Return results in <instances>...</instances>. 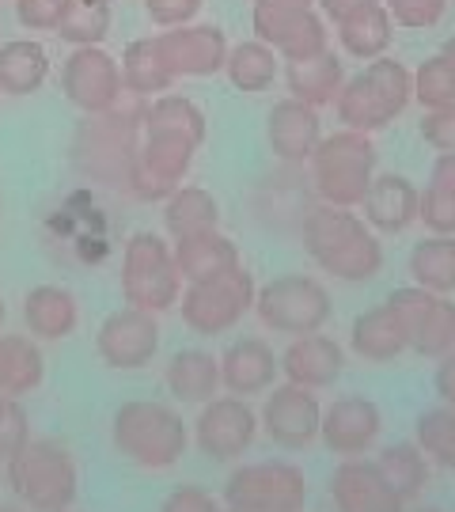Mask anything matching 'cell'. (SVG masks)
<instances>
[{"label":"cell","mask_w":455,"mask_h":512,"mask_svg":"<svg viewBox=\"0 0 455 512\" xmlns=\"http://www.w3.org/2000/svg\"><path fill=\"white\" fill-rule=\"evenodd\" d=\"M387 16L395 27H406V31H429L437 27L448 0H383Z\"/></svg>","instance_id":"cell-42"},{"label":"cell","mask_w":455,"mask_h":512,"mask_svg":"<svg viewBox=\"0 0 455 512\" xmlns=\"http://www.w3.org/2000/svg\"><path fill=\"white\" fill-rule=\"evenodd\" d=\"M156 50L164 57L167 73L182 76H217L228 57V38L213 23H186L156 35Z\"/></svg>","instance_id":"cell-17"},{"label":"cell","mask_w":455,"mask_h":512,"mask_svg":"<svg viewBox=\"0 0 455 512\" xmlns=\"http://www.w3.org/2000/svg\"><path fill=\"white\" fill-rule=\"evenodd\" d=\"M429 183L440 186V190H448V194H455V152H440L433 171H429Z\"/></svg>","instance_id":"cell-50"},{"label":"cell","mask_w":455,"mask_h":512,"mask_svg":"<svg viewBox=\"0 0 455 512\" xmlns=\"http://www.w3.org/2000/svg\"><path fill=\"white\" fill-rule=\"evenodd\" d=\"M433 387H437V395L444 399V406H455V349L440 357L437 376H433Z\"/></svg>","instance_id":"cell-49"},{"label":"cell","mask_w":455,"mask_h":512,"mask_svg":"<svg viewBox=\"0 0 455 512\" xmlns=\"http://www.w3.org/2000/svg\"><path fill=\"white\" fill-rule=\"evenodd\" d=\"M277 69H281L277 50L266 46V42H258V38L228 46V57H224V73L232 80V88L247 95L266 92L273 80H277Z\"/></svg>","instance_id":"cell-35"},{"label":"cell","mask_w":455,"mask_h":512,"mask_svg":"<svg viewBox=\"0 0 455 512\" xmlns=\"http://www.w3.org/2000/svg\"><path fill=\"white\" fill-rule=\"evenodd\" d=\"M414 76V99H418L425 110H440V107H455V69L448 65V57L437 54L429 61H421Z\"/></svg>","instance_id":"cell-40"},{"label":"cell","mask_w":455,"mask_h":512,"mask_svg":"<svg viewBox=\"0 0 455 512\" xmlns=\"http://www.w3.org/2000/svg\"><path fill=\"white\" fill-rule=\"evenodd\" d=\"M4 475L27 512L73 509L80 494V471H76L73 452L46 437L27 440L16 456L4 459Z\"/></svg>","instance_id":"cell-5"},{"label":"cell","mask_w":455,"mask_h":512,"mask_svg":"<svg viewBox=\"0 0 455 512\" xmlns=\"http://www.w3.org/2000/svg\"><path fill=\"white\" fill-rule=\"evenodd\" d=\"M255 293L258 285L247 266H236V270L209 277V281H194L179 296L182 323L194 330V334H201V338L228 334L232 327L243 323L247 311H255Z\"/></svg>","instance_id":"cell-10"},{"label":"cell","mask_w":455,"mask_h":512,"mask_svg":"<svg viewBox=\"0 0 455 512\" xmlns=\"http://www.w3.org/2000/svg\"><path fill=\"white\" fill-rule=\"evenodd\" d=\"M122 296L133 308L152 315L175 308L182 296V277L171 255V243L156 232H133L122 255Z\"/></svg>","instance_id":"cell-8"},{"label":"cell","mask_w":455,"mask_h":512,"mask_svg":"<svg viewBox=\"0 0 455 512\" xmlns=\"http://www.w3.org/2000/svg\"><path fill=\"white\" fill-rule=\"evenodd\" d=\"M349 342H353V353L364 357L368 365H387V361H395L399 353L410 349L406 327H402L399 311L391 304H380V308L357 315L353 330H349Z\"/></svg>","instance_id":"cell-26"},{"label":"cell","mask_w":455,"mask_h":512,"mask_svg":"<svg viewBox=\"0 0 455 512\" xmlns=\"http://www.w3.org/2000/svg\"><path fill=\"white\" fill-rule=\"evenodd\" d=\"M414 99V76L395 57H372L364 65V73L342 84V92L334 99L338 122L357 133H376L391 126L402 110Z\"/></svg>","instance_id":"cell-6"},{"label":"cell","mask_w":455,"mask_h":512,"mask_svg":"<svg viewBox=\"0 0 455 512\" xmlns=\"http://www.w3.org/2000/svg\"><path fill=\"white\" fill-rule=\"evenodd\" d=\"M387 304L399 311L402 327H406V338H410V349L418 357H429V361H440L444 353L455 349V304L452 296H437L429 289H395L387 296Z\"/></svg>","instance_id":"cell-12"},{"label":"cell","mask_w":455,"mask_h":512,"mask_svg":"<svg viewBox=\"0 0 455 512\" xmlns=\"http://www.w3.org/2000/svg\"><path fill=\"white\" fill-rule=\"evenodd\" d=\"M145 103L137 95H122V103L103 114H84L73 133V164L91 183L107 190H126L129 171L141 148V118Z\"/></svg>","instance_id":"cell-2"},{"label":"cell","mask_w":455,"mask_h":512,"mask_svg":"<svg viewBox=\"0 0 455 512\" xmlns=\"http://www.w3.org/2000/svg\"><path fill=\"white\" fill-rule=\"evenodd\" d=\"M171 255H175V266H179V277L186 285L194 281H209V277H220L228 270L243 266V255L232 239L224 232H201V236L190 239H175L171 243Z\"/></svg>","instance_id":"cell-25"},{"label":"cell","mask_w":455,"mask_h":512,"mask_svg":"<svg viewBox=\"0 0 455 512\" xmlns=\"http://www.w3.org/2000/svg\"><path fill=\"white\" fill-rule=\"evenodd\" d=\"M118 69H122L126 92L137 95V99H156V95L171 92V84H175V76L167 73L164 57L156 50V38H137V42H129L122 61H118Z\"/></svg>","instance_id":"cell-34"},{"label":"cell","mask_w":455,"mask_h":512,"mask_svg":"<svg viewBox=\"0 0 455 512\" xmlns=\"http://www.w3.org/2000/svg\"><path fill=\"white\" fill-rule=\"evenodd\" d=\"M277 361H281L285 384L308 387V391L334 387L342 380V372H346V353H342V346H338L334 338H327L323 330L292 338L289 349H285Z\"/></svg>","instance_id":"cell-19"},{"label":"cell","mask_w":455,"mask_h":512,"mask_svg":"<svg viewBox=\"0 0 455 512\" xmlns=\"http://www.w3.org/2000/svg\"><path fill=\"white\" fill-rule=\"evenodd\" d=\"M46 380V357L27 334H0V395H31Z\"/></svg>","instance_id":"cell-31"},{"label":"cell","mask_w":455,"mask_h":512,"mask_svg":"<svg viewBox=\"0 0 455 512\" xmlns=\"http://www.w3.org/2000/svg\"><path fill=\"white\" fill-rule=\"evenodd\" d=\"M0 323H4V296H0Z\"/></svg>","instance_id":"cell-55"},{"label":"cell","mask_w":455,"mask_h":512,"mask_svg":"<svg viewBox=\"0 0 455 512\" xmlns=\"http://www.w3.org/2000/svg\"><path fill=\"white\" fill-rule=\"evenodd\" d=\"M330 501L338 512H406V501L383 482L376 463L368 459H342L330 475Z\"/></svg>","instance_id":"cell-21"},{"label":"cell","mask_w":455,"mask_h":512,"mask_svg":"<svg viewBox=\"0 0 455 512\" xmlns=\"http://www.w3.org/2000/svg\"><path fill=\"white\" fill-rule=\"evenodd\" d=\"M167 391L190 406H205L220 391V361L205 349H179L167 361Z\"/></svg>","instance_id":"cell-27"},{"label":"cell","mask_w":455,"mask_h":512,"mask_svg":"<svg viewBox=\"0 0 455 512\" xmlns=\"http://www.w3.org/2000/svg\"><path fill=\"white\" fill-rule=\"evenodd\" d=\"M414 433H418V444L421 452L429 459H437L440 467H448L455 471V406H437V410H425L414 425Z\"/></svg>","instance_id":"cell-38"},{"label":"cell","mask_w":455,"mask_h":512,"mask_svg":"<svg viewBox=\"0 0 455 512\" xmlns=\"http://www.w3.org/2000/svg\"><path fill=\"white\" fill-rule=\"evenodd\" d=\"M69 0H16V19L27 31H57Z\"/></svg>","instance_id":"cell-45"},{"label":"cell","mask_w":455,"mask_h":512,"mask_svg":"<svg viewBox=\"0 0 455 512\" xmlns=\"http://www.w3.org/2000/svg\"><path fill=\"white\" fill-rule=\"evenodd\" d=\"M266 141L270 152L289 167H304L311 160L315 145L323 141V122L319 110L300 103V99H281L273 103L270 118H266Z\"/></svg>","instance_id":"cell-20"},{"label":"cell","mask_w":455,"mask_h":512,"mask_svg":"<svg viewBox=\"0 0 455 512\" xmlns=\"http://www.w3.org/2000/svg\"><path fill=\"white\" fill-rule=\"evenodd\" d=\"M224 505L232 512H304L308 475L289 459L243 463L224 482Z\"/></svg>","instance_id":"cell-9"},{"label":"cell","mask_w":455,"mask_h":512,"mask_svg":"<svg viewBox=\"0 0 455 512\" xmlns=\"http://www.w3.org/2000/svg\"><path fill=\"white\" fill-rule=\"evenodd\" d=\"M61 512H76V509H61Z\"/></svg>","instance_id":"cell-56"},{"label":"cell","mask_w":455,"mask_h":512,"mask_svg":"<svg viewBox=\"0 0 455 512\" xmlns=\"http://www.w3.org/2000/svg\"><path fill=\"white\" fill-rule=\"evenodd\" d=\"M418 186L410 183L406 175H376L364 202L357 209H364V224L372 232H406L418 220Z\"/></svg>","instance_id":"cell-23"},{"label":"cell","mask_w":455,"mask_h":512,"mask_svg":"<svg viewBox=\"0 0 455 512\" xmlns=\"http://www.w3.org/2000/svg\"><path fill=\"white\" fill-rule=\"evenodd\" d=\"M308 183L323 198V205L357 209L376 179V145L368 133L342 129L323 137L308 160Z\"/></svg>","instance_id":"cell-7"},{"label":"cell","mask_w":455,"mask_h":512,"mask_svg":"<svg viewBox=\"0 0 455 512\" xmlns=\"http://www.w3.org/2000/svg\"><path fill=\"white\" fill-rule=\"evenodd\" d=\"M418 220L433 236H455V194L429 183L418 198Z\"/></svg>","instance_id":"cell-44"},{"label":"cell","mask_w":455,"mask_h":512,"mask_svg":"<svg viewBox=\"0 0 455 512\" xmlns=\"http://www.w3.org/2000/svg\"><path fill=\"white\" fill-rule=\"evenodd\" d=\"M95 349H99L103 365L114 372H137V368L152 365V357L160 349V323L152 311L126 304L99 323Z\"/></svg>","instance_id":"cell-15"},{"label":"cell","mask_w":455,"mask_h":512,"mask_svg":"<svg viewBox=\"0 0 455 512\" xmlns=\"http://www.w3.org/2000/svg\"><path fill=\"white\" fill-rule=\"evenodd\" d=\"M61 92L84 114L114 110L126 95L122 69L103 46H73V54L61 69Z\"/></svg>","instance_id":"cell-14"},{"label":"cell","mask_w":455,"mask_h":512,"mask_svg":"<svg viewBox=\"0 0 455 512\" xmlns=\"http://www.w3.org/2000/svg\"><path fill=\"white\" fill-rule=\"evenodd\" d=\"M160 512H220V501L201 486H179L164 497Z\"/></svg>","instance_id":"cell-48"},{"label":"cell","mask_w":455,"mask_h":512,"mask_svg":"<svg viewBox=\"0 0 455 512\" xmlns=\"http://www.w3.org/2000/svg\"><path fill=\"white\" fill-rule=\"evenodd\" d=\"M50 76V54L35 38H16L0 46V95H35Z\"/></svg>","instance_id":"cell-30"},{"label":"cell","mask_w":455,"mask_h":512,"mask_svg":"<svg viewBox=\"0 0 455 512\" xmlns=\"http://www.w3.org/2000/svg\"><path fill=\"white\" fill-rule=\"evenodd\" d=\"M164 228L171 243L220 228V202L205 186H175L164 198Z\"/></svg>","instance_id":"cell-29"},{"label":"cell","mask_w":455,"mask_h":512,"mask_svg":"<svg viewBox=\"0 0 455 512\" xmlns=\"http://www.w3.org/2000/svg\"><path fill=\"white\" fill-rule=\"evenodd\" d=\"M0 512H27L19 501H0Z\"/></svg>","instance_id":"cell-53"},{"label":"cell","mask_w":455,"mask_h":512,"mask_svg":"<svg viewBox=\"0 0 455 512\" xmlns=\"http://www.w3.org/2000/svg\"><path fill=\"white\" fill-rule=\"evenodd\" d=\"M319 8H323V16L327 19H346L349 12H357V8H364V4H372V0H315Z\"/></svg>","instance_id":"cell-51"},{"label":"cell","mask_w":455,"mask_h":512,"mask_svg":"<svg viewBox=\"0 0 455 512\" xmlns=\"http://www.w3.org/2000/svg\"><path fill=\"white\" fill-rule=\"evenodd\" d=\"M421 141L437 152H455V107L425 110L421 118Z\"/></svg>","instance_id":"cell-47"},{"label":"cell","mask_w":455,"mask_h":512,"mask_svg":"<svg viewBox=\"0 0 455 512\" xmlns=\"http://www.w3.org/2000/svg\"><path fill=\"white\" fill-rule=\"evenodd\" d=\"M410 277L437 296L455 293V236H429L410 251Z\"/></svg>","instance_id":"cell-36"},{"label":"cell","mask_w":455,"mask_h":512,"mask_svg":"<svg viewBox=\"0 0 455 512\" xmlns=\"http://www.w3.org/2000/svg\"><path fill=\"white\" fill-rule=\"evenodd\" d=\"M273 50H277L281 61H304V57L323 54L327 50V23L315 16V12H308Z\"/></svg>","instance_id":"cell-41"},{"label":"cell","mask_w":455,"mask_h":512,"mask_svg":"<svg viewBox=\"0 0 455 512\" xmlns=\"http://www.w3.org/2000/svg\"><path fill=\"white\" fill-rule=\"evenodd\" d=\"M376 471L383 475V482L399 494V501H418L429 486V456L421 452L414 440H399L380 448V456L372 459Z\"/></svg>","instance_id":"cell-32"},{"label":"cell","mask_w":455,"mask_h":512,"mask_svg":"<svg viewBox=\"0 0 455 512\" xmlns=\"http://www.w3.org/2000/svg\"><path fill=\"white\" fill-rule=\"evenodd\" d=\"M110 440L118 456L129 459L133 467L145 471H167L175 467L186 448H190V425L182 421L179 410L148 399H129L114 410L110 421Z\"/></svg>","instance_id":"cell-4"},{"label":"cell","mask_w":455,"mask_h":512,"mask_svg":"<svg viewBox=\"0 0 455 512\" xmlns=\"http://www.w3.org/2000/svg\"><path fill=\"white\" fill-rule=\"evenodd\" d=\"M220 512H232V509H220Z\"/></svg>","instance_id":"cell-57"},{"label":"cell","mask_w":455,"mask_h":512,"mask_svg":"<svg viewBox=\"0 0 455 512\" xmlns=\"http://www.w3.org/2000/svg\"><path fill=\"white\" fill-rule=\"evenodd\" d=\"M304 251L323 274L338 277V281H372L383 270V247L376 232L357 217L353 209H338V205H315L304 224Z\"/></svg>","instance_id":"cell-3"},{"label":"cell","mask_w":455,"mask_h":512,"mask_svg":"<svg viewBox=\"0 0 455 512\" xmlns=\"http://www.w3.org/2000/svg\"><path fill=\"white\" fill-rule=\"evenodd\" d=\"M391 31H395V23L387 16L383 0H372V4H364L357 12H349L346 19H338V38H342L346 54L361 57V61L387 54Z\"/></svg>","instance_id":"cell-33"},{"label":"cell","mask_w":455,"mask_h":512,"mask_svg":"<svg viewBox=\"0 0 455 512\" xmlns=\"http://www.w3.org/2000/svg\"><path fill=\"white\" fill-rule=\"evenodd\" d=\"M444 57H448V65L455 69V38H448V42H444Z\"/></svg>","instance_id":"cell-52"},{"label":"cell","mask_w":455,"mask_h":512,"mask_svg":"<svg viewBox=\"0 0 455 512\" xmlns=\"http://www.w3.org/2000/svg\"><path fill=\"white\" fill-rule=\"evenodd\" d=\"M258 437V414L251 410L247 399L236 395H220L201 406L198 421H194V444L205 459L213 463H236L251 452Z\"/></svg>","instance_id":"cell-13"},{"label":"cell","mask_w":455,"mask_h":512,"mask_svg":"<svg viewBox=\"0 0 455 512\" xmlns=\"http://www.w3.org/2000/svg\"><path fill=\"white\" fill-rule=\"evenodd\" d=\"M145 12L160 31H171V27L194 23V16L201 12V0H145Z\"/></svg>","instance_id":"cell-46"},{"label":"cell","mask_w":455,"mask_h":512,"mask_svg":"<svg viewBox=\"0 0 455 512\" xmlns=\"http://www.w3.org/2000/svg\"><path fill=\"white\" fill-rule=\"evenodd\" d=\"M383 429V414L380 406L364 395H342L323 410V421H319V437L327 444L334 456L342 459H357L364 452L376 448Z\"/></svg>","instance_id":"cell-18"},{"label":"cell","mask_w":455,"mask_h":512,"mask_svg":"<svg viewBox=\"0 0 455 512\" xmlns=\"http://www.w3.org/2000/svg\"><path fill=\"white\" fill-rule=\"evenodd\" d=\"M414 512H444V509H433V505H425V509H414Z\"/></svg>","instance_id":"cell-54"},{"label":"cell","mask_w":455,"mask_h":512,"mask_svg":"<svg viewBox=\"0 0 455 512\" xmlns=\"http://www.w3.org/2000/svg\"><path fill=\"white\" fill-rule=\"evenodd\" d=\"M57 35L69 46H99L110 35V4L107 0H69L65 16L57 23Z\"/></svg>","instance_id":"cell-37"},{"label":"cell","mask_w":455,"mask_h":512,"mask_svg":"<svg viewBox=\"0 0 455 512\" xmlns=\"http://www.w3.org/2000/svg\"><path fill=\"white\" fill-rule=\"evenodd\" d=\"M27 440H31V414L19 399L0 395V459L16 456Z\"/></svg>","instance_id":"cell-43"},{"label":"cell","mask_w":455,"mask_h":512,"mask_svg":"<svg viewBox=\"0 0 455 512\" xmlns=\"http://www.w3.org/2000/svg\"><path fill=\"white\" fill-rule=\"evenodd\" d=\"M201 145H205V114L194 99L175 92L148 99L141 118V148L126 190L141 202H164L190 175Z\"/></svg>","instance_id":"cell-1"},{"label":"cell","mask_w":455,"mask_h":512,"mask_svg":"<svg viewBox=\"0 0 455 512\" xmlns=\"http://www.w3.org/2000/svg\"><path fill=\"white\" fill-rule=\"evenodd\" d=\"M285 84H289L292 99L319 110L338 99L346 73H342V61L330 50H323V54L304 57V61H285Z\"/></svg>","instance_id":"cell-28"},{"label":"cell","mask_w":455,"mask_h":512,"mask_svg":"<svg viewBox=\"0 0 455 512\" xmlns=\"http://www.w3.org/2000/svg\"><path fill=\"white\" fill-rule=\"evenodd\" d=\"M23 323L35 342H61L80 323V304L65 285H35L23 296Z\"/></svg>","instance_id":"cell-24"},{"label":"cell","mask_w":455,"mask_h":512,"mask_svg":"<svg viewBox=\"0 0 455 512\" xmlns=\"http://www.w3.org/2000/svg\"><path fill=\"white\" fill-rule=\"evenodd\" d=\"M255 311L266 330L300 338V334H315V330L327 327L330 293L323 289V281H315L308 274H285L258 289Z\"/></svg>","instance_id":"cell-11"},{"label":"cell","mask_w":455,"mask_h":512,"mask_svg":"<svg viewBox=\"0 0 455 512\" xmlns=\"http://www.w3.org/2000/svg\"><path fill=\"white\" fill-rule=\"evenodd\" d=\"M220 361V387H228V395L236 399H251V395H266L277 376H281V361L266 338H239L224 349Z\"/></svg>","instance_id":"cell-22"},{"label":"cell","mask_w":455,"mask_h":512,"mask_svg":"<svg viewBox=\"0 0 455 512\" xmlns=\"http://www.w3.org/2000/svg\"><path fill=\"white\" fill-rule=\"evenodd\" d=\"M319 421H323V406L319 395L308 387L296 384H273L266 391V403L258 414V429L285 452H304L311 440L319 437Z\"/></svg>","instance_id":"cell-16"},{"label":"cell","mask_w":455,"mask_h":512,"mask_svg":"<svg viewBox=\"0 0 455 512\" xmlns=\"http://www.w3.org/2000/svg\"><path fill=\"white\" fill-rule=\"evenodd\" d=\"M308 12H315V0H255V16H251L255 38L277 46Z\"/></svg>","instance_id":"cell-39"}]
</instances>
